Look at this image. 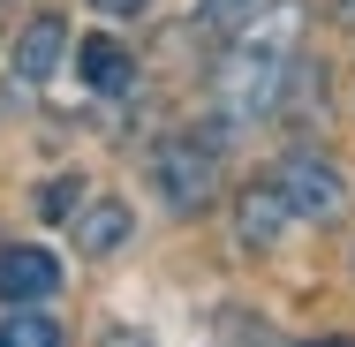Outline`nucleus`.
Here are the masks:
<instances>
[{
    "label": "nucleus",
    "mask_w": 355,
    "mask_h": 347,
    "mask_svg": "<svg viewBox=\"0 0 355 347\" xmlns=\"http://www.w3.org/2000/svg\"><path fill=\"white\" fill-rule=\"evenodd\" d=\"M295 38H302V0H257L234 30L227 53L212 69V106L219 121L250 129L287 98V69H295Z\"/></svg>",
    "instance_id": "1"
},
{
    "label": "nucleus",
    "mask_w": 355,
    "mask_h": 347,
    "mask_svg": "<svg viewBox=\"0 0 355 347\" xmlns=\"http://www.w3.org/2000/svg\"><path fill=\"white\" fill-rule=\"evenodd\" d=\"M151 189L174 219H197L219 197V143L212 136H174L151 151Z\"/></svg>",
    "instance_id": "2"
},
{
    "label": "nucleus",
    "mask_w": 355,
    "mask_h": 347,
    "mask_svg": "<svg viewBox=\"0 0 355 347\" xmlns=\"http://www.w3.org/2000/svg\"><path fill=\"white\" fill-rule=\"evenodd\" d=\"M272 189H280V204L295 211V219H333V211L348 204L340 166H333V159H318V151H287L280 166H272Z\"/></svg>",
    "instance_id": "3"
},
{
    "label": "nucleus",
    "mask_w": 355,
    "mask_h": 347,
    "mask_svg": "<svg viewBox=\"0 0 355 347\" xmlns=\"http://www.w3.org/2000/svg\"><path fill=\"white\" fill-rule=\"evenodd\" d=\"M287 226H295V211L280 204V189H272V181H250V189H234V242H242V249H257V257H265V249L280 242Z\"/></svg>",
    "instance_id": "4"
},
{
    "label": "nucleus",
    "mask_w": 355,
    "mask_h": 347,
    "mask_svg": "<svg viewBox=\"0 0 355 347\" xmlns=\"http://www.w3.org/2000/svg\"><path fill=\"white\" fill-rule=\"evenodd\" d=\"M46 294H61V265H53V249L8 242V249H0V302H46Z\"/></svg>",
    "instance_id": "5"
},
{
    "label": "nucleus",
    "mask_w": 355,
    "mask_h": 347,
    "mask_svg": "<svg viewBox=\"0 0 355 347\" xmlns=\"http://www.w3.org/2000/svg\"><path fill=\"white\" fill-rule=\"evenodd\" d=\"M61 61H69V23H61V15H38V23L15 38V83H53Z\"/></svg>",
    "instance_id": "6"
},
{
    "label": "nucleus",
    "mask_w": 355,
    "mask_h": 347,
    "mask_svg": "<svg viewBox=\"0 0 355 347\" xmlns=\"http://www.w3.org/2000/svg\"><path fill=\"white\" fill-rule=\"evenodd\" d=\"M129 234H137V211L121 204V197H98V204H83V219H76V249H91V257H114Z\"/></svg>",
    "instance_id": "7"
},
{
    "label": "nucleus",
    "mask_w": 355,
    "mask_h": 347,
    "mask_svg": "<svg viewBox=\"0 0 355 347\" xmlns=\"http://www.w3.org/2000/svg\"><path fill=\"white\" fill-rule=\"evenodd\" d=\"M76 69H83V83H91V91H106V98H121V91L137 83V61H129V53L106 38V30L76 46Z\"/></svg>",
    "instance_id": "8"
},
{
    "label": "nucleus",
    "mask_w": 355,
    "mask_h": 347,
    "mask_svg": "<svg viewBox=\"0 0 355 347\" xmlns=\"http://www.w3.org/2000/svg\"><path fill=\"white\" fill-rule=\"evenodd\" d=\"M0 347H61V325H53L46 310H31V302H8V317H0Z\"/></svg>",
    "instance_id": "9"
},
{
    "label": "nucleus",
    "mask_w": 355,
    "mask_h": 347,
    "mask_svg": "<svg viewBox=\"0 0 355 347\" xmlns=\"http://www.w3.org/2000/svg\"><path fill=\"white\" fill-rule=\"evenodd\" d=\"M76 204H83V181H76V174L38 181V211H46V219H76Z\"/></svg>",
    "instance_id": "10"
},
{
    "label": "nucleus",
    "mask_w": 355,
    "mask_h": 347,
    "mask_svg": "<svg viewBox=\"0 0 355 347\" xmlns=\"http://www.w3.org/2000/svg\"><path fill=\"white\" fill-rule=\"evenodd\" d=\"M250 8H257V0H197V15H205V30H219V38H227V30H234V23H242Z\"/></svg>",
    "instance_id": "11"
},
{
    "label": "nucleus",
    "mask_w": 355,
    "mask_h": 347,
    "mask_svg": "<svg viewBox=\"0 0 355 347\" xmlns=\"http://www.w3.org/2000/svg\"><path fill=\"white\" fill-rule=\"evenodd\" d=\"M91 8H98V15H106V23H137L144 8H151V0H91Z\"/></svg>",
    "instance_id": "12"
},
{
    "label": "nucleus",
    "mask_w": 355,
    "mask_h": 347,
    "mask_svg": "<svg viewBox=\"0 0 355 347\" xmlns=\"http://www.w3.org/2000/svg\"><path fill=\"white\" fill-rule=\"evenodd\" d=\"M106 347H151V332H106Z\"/></svg>",
    "instance_id": "13"
},
{
    "label": "nucleus",
    "mask_w": 355,
    "mask_h": 347,
    "mask_svg": "<svg viewBox=\"0 0 355 347\" xmlns=\"http://www.w3.org/2000/svg\"><path fill=\"white\" fill-rule=\"evenodd\" d=\"M310 347H355V332H325V340H310Z\"/></svg>",
    "instance_id": "14"
},
{
    "label": "nucleus",
    "mask_w": 355,
    "mask_h": 347,
    "mask_svg": "<svg viewBox=\"0 0 355 347\" xmlns=\"http://www.w3.org/2000/svg\"><path fill=\"white\" fill-rule=\"evenodd\" d=\"M340 15H348V23H355V0H348V8H340Z\"/></svg>",
    "instance_id": "15"
}]
</instances>
